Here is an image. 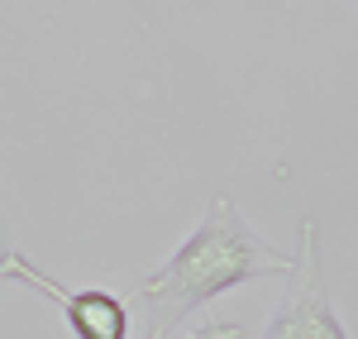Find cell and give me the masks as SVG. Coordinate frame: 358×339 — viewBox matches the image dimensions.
<instances>
[{
    "label": "cell",
    "instance_id": "obj_1",
    "mask_svg": "<svg viewBox=\"0 0 358 339\" xmlns=\"http://www.w3.org/2000/svg\"><path fill=\"white\" fill-rule=\"evenodd\" d=\"M292 254H273L248 234L239 205L215 196L206 220L187 234V244L167 258L158 273L138 282L143 301V339H167L196 306L215 301L229 287L258 282V277H287Z\"/></svg>",
    "mask_w": 358,
    "mask_h": 339
},
{
    "label": "cell",
    "instance_id": "obj_2",
    "mask_svg": "<svg viewBox=\"0 0 358 339\" xmlns=\"http://www.w3.org/2000/svg\"><path fill=\"white\" fill-rule=\"evenodd\" d=\"M292 291L282 301V311L268 320L263 339H349V330L339 325V315L330 306V282L320 273V225L315 215L301 220V239L292 254Z\"/></svg>",
    "mask_w": 358,
    "mask_h": 339
},
{
    "label": "cell",
    "instance_id": "obj_3",
    "mask_svg": "<svg viewBox=\"0 0 358 339\" xmlns=\"http://www.w3.org/2000/svg\"><path fill=\"white\" fill-rule=\"evenodd\" d=\"M0 277L5 282L15 277V282L53 296L57 306H62V315H67V325L77 330V339H124L129 335V311L115 301L110 291H72V287H62L57 277H48L43 268H34L24 254L0 258Z\"/></svg>",
    "mask_w": 358,
    "mask_h": 339
},
{
    "label": "cell",
    "instance_id": "obj_4",
    "mask_svg": "<svg viewBox=\"0 0 358 339\" xmlns=\"http://www.w3.org/2000/svg\"><path fill=\"white\" fill-rule=\"evenodd\" d=\"M196 339H239V325H210V330H201Z\"/></svg>",
    "mask_w": 358,
    "mask_h": 339
}]
</instances>
